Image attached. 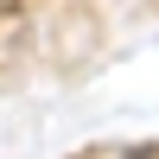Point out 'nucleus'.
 <instances>
[{
	"instance_id": "f257e3e1",
	"label": "nucleus",
	"mask_w": 159,
	"mask_h": 159,
	"mask_svg": "<svg viewBox=\"0 0 159 159\" xmlns=\"http://www.w3.org/2000/svg\"><path fill=\"white\" fill-rule=\"evenodd\" d=\"M19 13H25V0H0V32H7V25L19 19Z\"/></svg>"
}]
</instances>
